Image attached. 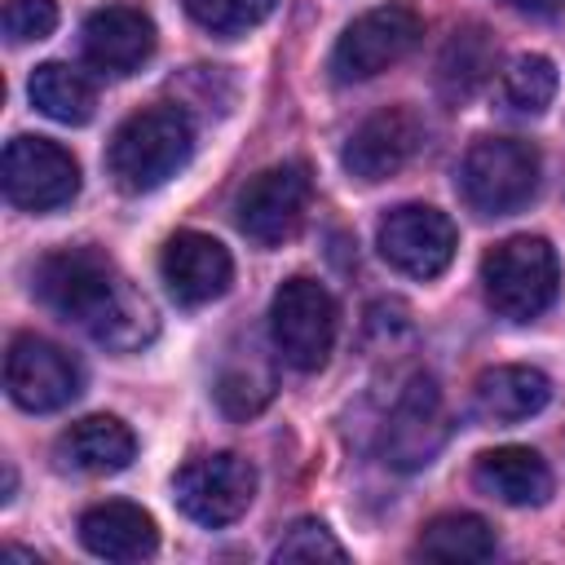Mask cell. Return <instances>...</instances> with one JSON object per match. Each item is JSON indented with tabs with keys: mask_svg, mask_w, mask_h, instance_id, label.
I'll return each mask as SVG.
<instances>
[{
	"mask_svg": "<svg viewBox=\"0 0 565 565\" xmlns=\"http://www.w3.org/2000/svg\"><path fill=\"white\" fill-rule=\"evenodd\" d=\"M419 146H424V119L411 106H384L349 132L340 163L349 177L375 185V181L402 172L419 154Z\"/></svg>",
	"mask_w": 565,
	"mask_h": 565,
	"instance_id": "4fadbf2b",
	"label": "cell"
},
{
	"mask_svg": "<svg viewBox=\"0 0 565 565\" xmlns=\"http://www.w3.org/2000/svg\"><path fill=\"white\" fill-rule=\"evenodd\" d=\"M79 543L102 561L128 565V561H146L159 552V530H154V516L141 512L137 503L106 499L79 516Z\"/></svg>",
	"mask_w": 565,
	"mask_h": 565,
	"instance_id": "2e32d148",
	"label": "cell"
},
{
	"mask_svg": "<svg viewBox=\"0 0 565 565\" xmlns=\"http://www.w3.org/2000/svg\"><path fill=\"white\" fill-rule=\"evenodd\" d=\"M154 53V22L132 4H106L84 22V57L102 75H132Z\"/></svg>",
	"mask_w": 565,
	"mask_h": 565,
	"instance_id": "9a60e30c",
	"label": "cell"
},
{
	"mask_svg": "<svg viewBox=\"0 0 565 565\" xmlns=\"http://www.w3.org/2000/svg\"><path fill=\"white\" fill-rule=\"evenodd\" d=\"M274 9L278 0H185V13L212 35H243L260 26Z\"/></svg>",
	"mask_w": 565,
	"mask_h": 565,
	"instance_id": "cb8c5ba5",
	"label": "cell"
},
{
	"mask_svg": "<svg viewBox=\"0 0 565 565\" xmlns=\"http://www.w3.org/2000/svg\"><path fill=\"white\" fill-rule=\"evenodd\" d=\"M159 274H163V287H168V296L177 305H207V300H216V296L230 291L234 260H230L225 243H216L212 234H203V230H177L163 243Z\"/></svg>",
	"mask_w": 565,
	"mask_h": 565,
	"instance_id": "5bb4252c",
	"label": "cell"
},
{
	"mask_svg": "<svg viewBox=\"0 0 565 565\" xmlns=\"http://www.w3.org/2000/svg\"><path fill=\"white\" fill-rule=\"evenodd\" d=\"M472 481H477V490H486L490 499H499L508 508H539L552 494V468L530 446H494V450L477 455Z\"/></svg>",
	"mask_w": 565,
	"mask_h": 565,
	"instance_id": "ac0fdd59",
	"label": "cell"
},
{
	"mask_svg": "<svg viewBox=\"0 0 565 565\" xmlns=\"http://www.w3.org/2000/svg\"><path fill=\"white\" fill-rule=\"evenodd\" d=\"M194 154V124L181 106H146L128 115L110 146H106V172L124 194L159 190L168 177H177Z\"/></svg>",
	"mask_w": 565,
	"mask_h": 565,
	"instance_id": "7a4b0ae2",
	"label": "cell"
},
{
	"mask_svg": "<svg viewBox=\"0 0 565 565\" xmlns=\"http://www.w3.org/2000/svg\"><path fill=\"white\" fill-rule=\"evenodd\" d=\"M269 335L287 366L318 371L335 344V300L318 278H287L269 300Z\"/></svg>",
	"mask_w": 565,
	"mask_h": 565,
	"instance_id": "5b68a950",
	"label": "cell"
},
{
	"mask_svg": "<svg viewBox=\"0 0 565 565\" xmlns=\"http://www.w3.org/2000/svg\"><path fill=\"white\" fill-rule=\"evenodd\" d=\"M4 35L9 44H31L53 35L57 26V4L53 0H4Z\"/></svg>",
	"mask_w": 565,
	"mask_h": 565,
	"instance_id": "484cf974",
	"label": "cell"
},
{
	"mask_svg": "<svg viewBox=\"0 0 565 565\" xmlns=\"http://www.w3.org/2000/svg\"><path fill=\"white\" fill-rule=\"evenodd\" d=\"M556 66L543 57V53H525V57H516L508 71H503V79H499V97H503V106L508 110H516V115H543L547 106H552V97H556Z\"/></svg>",
	"mask_w": 565,
	"mask_h": 565,
	"instance_id": "603a6c76",
	"label": "cell"
},
{
	"mask_svg": "<svg viewBox=\"0 0 565 565\" xmlns=\"http://www.w3.org/2000/svg\"><path fill=\"white\" fill-rule=\"evenodd\" d=\"M415 552L424 561H490L494 530L472 512H441L419 530Z\"/></svg>",
	"mask_w": 565,
	"mask_h": 565,
	"instance_id": "7402d4cb",
	"label": "cell"
},
{
	"mask_svg": "<svg viewBox=\"0 0 565 565\" xmlns=\"http://www.w3.org/2000/svg\"><path fill=\"white\" fill-rule=\"evenodd\" d=\"M508 4H512L516 13H525V18H556L565 0H508Z\"/></svg>",
	"mask_w": 565,
	"mask_h": 565,
	"instance_id": "83f0119b",
	"label": "cell"
},
{
	"mask_svg": "<svg viewBox=\"0 0 565 565\" xmlns=\"http://www.w3.org/2000/svg\"><path fill=\"white\" fill-rule=\"evenodd\" d=\"M375 247L380 256L406 274V278H437L459 247L455 221L428 203H402L393 212H384L380 230H375Z\"/></svg>",
	"mask_w": 565,
	"mask_h": 565,
	"instance_id": "30bf717a",
	"label": "cell"
},
{
	"mask_svg": "<svg viewBox=\"0 0 565 565\" xmlns=\"http://www.w3.org/2000/svg\"><path fill=\"white\" fill-rule=\"evenodd\" d=\"M309 199H313V177H309V168H305V163H274V168L256 172V177L238 190L234 221H238V230H243L252 243L278 247V243H287V238L305 225Z\"/></svg>",
	"mask_w": 565,
	"mask_h": 565,
	"instance_id": "ba28073f",
	"label": "cell"
},
{
	"mask_svg": "<svg viewBox=\"0 0 565 565\" xmlns=\"http://www.w3.org/2000/svg\"><path fill=\"white\" fill-rule=\"evenodd\" d=\"M4 388L22 411L44 415V411H62L66 402L79 397L84 371L62 344H53L44 335H13L9 353H4Z\"/></svg>",
	"mask_w": 565,
	"mask_h": 565,
	"instance_id": "8fae6325",
	"label": "cell"
},
{
	"mask_svg": "<svg viewBox=\"0 0 565 565\" xmlns=\"http://www.w3.org/2000/svg\"><path fill=\"white\" fill-rule=\"evenodd\" d=\"M31 102L40 115L57 119V124H88L93 110H97V93L88 84L84 71L66 66V62H44L31 71V84H26Z\"/></svg>",
	"mask_w": 565,
	"mask_h": 565,
	"instance_id": "44dd1931",
	"label": "cell"
},
{
	"mask_svg": "<svg viewBox=\"0 0 565 565\" xmlns=\"http://www.w3.org/2000/svg\"><path fill=\"white\" fill-rule=\"evenodd\" d=\"M561 287V260L547 238L539 234H516L503 238L494 252L481 260V291L486 305L508 318V322H530L539 318Z\"/></svg>",
	"mask_w": 565,
	"mask_h": 565,
	"instance_id": "3957f363",
	"label": "cell"
},
{
	"mask_svg": "<svg viewBox=\"0 0 565 565\" xmlns=\"http://www.w3.org/2000/svg\"><path fill=\"white\" fill-rule=\"evenodd\" d=\"M31 291L40 296V305L79 322L97 344L115 353H132L159 331L154 305L97 247H62L40 256V265L31 269Z\"/></svg>",
	"mask_w": 565,
	"mask_h": 565,
	"instance_id": "6da1fadb",
	"label": "cell"
},
{
	"mask_svg": "<svg viewBox=\"0 0 565 565\" xmlns=\"http://www.w3.org/2000/svg\"><path fill=\"white\" fill-rule=\"evenodd\" d=\"M172 499H177V508L190 521H199L207 530H221V525L238 521L252 508V499H256V468L243 455H234V450L199 455V459L177 468Z\"/></svg>",
	"mask_w": 565,
	"mask_h": 565,
	"instance_id": "52a82bcc",
	"label": "cell"
},
{
	"mask_svg": "<svg viewBox=\"0 0 565 565\" xmlns=\"http://www.w3.org/2000/svg\"><path fill=\"white\" fill-rule=\"evenodd\" d=\"M274 561H349V552L322 521L305 516L282 534V543L274 547Z\"/></svg>",
	"mask_w": 565,
	"mask_h": 565,
	"instance_id": "d4e9b609",
	"label": "cell"
},
{
	"mask_svg": "<svg viewBox=\"0 0 565 565\" xmlns=\"http://www.w3.org/2000/svg\"><path fill=\"white\" fill-rule=\"evenodd\" d=\"M477 411L494 424H516V419H530L539 415L547 402H552V380L539 371V366H490L477 375Z\"/></svg>",
	"mask_w": 565,
	"mask_h": 565,
	"instance_id": "d6986e66",
	"label": "cell"
},
{
	"mask_svg": "<svg viewBox=\"0 0 565 565\" xmlns=\"http://www.w3.org/2000/svg\"><path fill=\"white\" fill-rule=\"evenodd\" d=\"M424 35V18L393 0V4H380V9H366L362 18H353L335 49H331V79L335 84H362L388 66H397Z\"/></svg>",
	"mask_w": 565,
	"mask_h": 565,
	"instance_id": "8992f818",
	"label": "cell"
},
{
	"mask_svg": "<svg viewBox=\"0 0 565 565\" xmlns=\"http://www.w3.org/2000/svg\"><path fill=\"white\" fill-rule=\"evenodd\" d=\"M441 441H446V402H441V388L428 375H415L397 393V402H393V411L384 419L380 455H384L388 468L415 472V468H424V463L437 459Z\"/></svg>",
	"mask_w": 565,
	"mask_h": 565,
	"instance_id": "7c38bea8",
	"label": "cell"
},
{
	"mask_svg": "<svg viewBox=\"0 0 565 565\" xmlns=\"http://www.w3.org/2000/svg\"><path fill=\"white\" fill-rule=\"evenodd\" d=\"M57 468L66 472H79V477H106V472H124L137 455V437L124 419L115 415H88V419H75L57 446Z\"/></svg>",
	"mask_w": 565,
	"mask_h": 565,
	"instance_id": "e0dca14e",
	"label": "cell"
},
{
	"mask_svg": "<svg viewBox=\"0 0 565 565\" xmlns=\"http://www.w3.org/2000/svg\"><path fill=\"white\" fill-rule=\"evenodd\" d=\"M539 190V150L516 137H477L459 163V194L481 216H508Z\"/></svg>",
	"mask_w": 565,
	"mask_h": 565,
	"instance_id": "277c9868",
	"label": "cell"
},
{
	"mask_svg": "<svg viewBox=\"0 0 565 565\" xmlns=\"http://www.w3.org/2000/svg\"><path fill=\"white\" fill-rule=\"evenodd\" d=\"M499 66V44L481 22H463L455 26V35L446 40L441 57H437V84L450 102L472 97Z\"/></svg>",
	"mask_w": 565,
	"mask_h": 565,
	"instance_id": "ffe728a7",
	"label": "cell"
},
{
	"mask_svg": "<svg viewBox=\"0 0 565 565\" xmlns=\"http://www.w3.org/2000/svg\"><path fill=\"white\" fill-rule=\"evenodd\" d=\"M4 199L22 212H53L79 194V163L49 137H13L0 163Z\"/></svg>",
	"mask_w": 565,
	"mask_h": 565,
	"instance_id": "9c48e42d",
	"label": "cell"
},
{
	"mask_svg": "<svg viewBox=\"0 0 565 565\" xmlns=\"http://www.w3.org/2000/svg\"><path fill=\"white\" fill-rule=\"evenodd\" d=\"M216 402H221L230 415H256V411L269 402V380H252L247 371L221 375V384H216Z\"/></svg>",
	"mask_w": 565,
	"mask_h": 565,
	"instance_id": "4316f807",
	"label": "cell"
}]
</instances>
